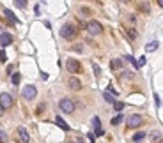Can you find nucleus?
I'll use <instances>...</instances> for the list:
<instances>
[{"label":"nucleus","mask_w":163,"mask_h":143,"mask_svg":"<svg viewBox=\"0 0 163 143\" xmlns=\"http://www.w3.org/2000/svg\"><path fill=\"white\" fill-rule=\"evenodd\" d=\"M11 43H12V35L9 32H2V34H0V46H2V48L9 46Z\"/></svg>","instance_id":"nucleus-8"},{"label":"nucleus","mask_w":163,"mask_h":143,"mask_svg":"<svg viewBox=\"0 0 163 143\" xmlns=\"http://www.w3.org/2000/svg\"><path fill=\"white\" fill-rule=\"evenodd\" d=\"M140 9H142L144 12H149V4H146V2H142V4H140Z\"/></svg>","instance_id":"nucleus-26"},{"label":"nucleus","mask_w":163,"mask_h":143,"mask_svg":"<svg viewBox=\"0 0 163 143\" xmlns=\"http://www.w3.org/2000/svg\"><path fill=\"white\" fill-rule=\"evenodd\" d=\"M144 66H146V57H140L136 60V67H144Z\"/></svg>","instance_id":"nucleus-23"},{"label":"nucleus","mask_w":163,"mask_h":143,"mask_svg":"<svg viewBox=\"0 0 163 143\" xmlns=\"http://www.w3.org/2000/svg\"><path fill=\"white\" fill-rule=\"evenodd\" d=\"M76 34H78V30H76V27L73 25V23H66L64 27L60 28V37L67 39V41L75 39V37H76Z\"/></svg>","instance_id":"nucleus-1"},{"label":"nucleus","mask_w":163,"mask_h":143,"mask_svg":"<svg viewBox=\"0 0 163 143\" xmlns=\"http://www.w3.org/2000/svg\"><path fill=\"white\" fill-rule=\"evenodd\" d=\"M87 136H89V140H91V143H94V141H96V138H94V134H92V132H89Z\"/></svg>","instance_id":"nucleus-31"},{"label":"nucleus","mask_w":163,"mask_h":143,"mask_svg":"<svg viewBox=\"0 0 163 143\" xmlns=\"http://www.w3.org/2000/svg\"><path fill=\"white\" fill-rule=\"evenodd\" d=\"M92 69H94V74H96V76H101V69H99L98 64H92Z\"/></svg>","instance_id":"nucleus-24"},{"label":"nucleus","mask_w":163,"mask_h":143,"mask_svg":"<svg viewBox=\"0 0 163 143\" xmlns=\"http://www.w3.org/2000/svg\"><path fill=\"white\" fill-rule=\"evenodd\" d=\"M55 124H57L62 131H69V126H67V122H66L62 117H55Z\"/></svg>","instance_id":"nucleus-11"},{"label":"nucleus","mask_w":163,"mask_h":143,"mask_svg":"<svg viewBox=\"0 0 163 143\" xmlns=\"http://www.w3.org/2000/svg\"><path fill=\"white\" fill-rule=\"evenodd\" d=\"M124 2H128V0H124Z\"/></svg>","instance_id":"nucleus-35"},{"label":"nucleus","mask_w":163,"mask_h":143,"mask_svg":"<svg viewBox=\"0 0 163 143\" xmlns=\"http://www.w3.org/2000/svg\"><path fill=\"white\" fill-rule=\"evenodd\" d=\"M59 106H60V110L64 111V113H73L75 111V103L71 99H62L59 103Z\"/></svg>","instance_id":"nucleus-7"},{"label":"nucleus","mask_w":163,"mask_h":143,"mask_svg":"<svg viewBox=\"0 0 163 143\" xmlns=\"http://www.w3.org/2000/svg\"><path fill=\"white\" fill-rule=\"evenodd\" d=\"M128 34H130V37H131V39H135V37H136V32L133 30V28H130V30H128Z\"/></svg>","instance_id":"nucleus-29"},{"label":"nucleus","mask_w":163,"mask_h":143,"mask_svg":"<svg viewBox=\"0 0 163 143\" xmlns=\"http://www.w3.org/2000/svg\"><path fill=\"white\" fill-rule=\"evenodd\" d=\"M144 138H146V132H136V134H133V141L138 143V141H142Z\"/></svg>","instance_id":"nucleus-17"},{"label":"nucleus","mask_w":163,"mask_h":143,"mask_svg":"<svg viewBox=\"0 0 163 143\" xmlns=\"http://www.w3.org/2000/svg\"><path fill=\"white\" fill-rule=\"evenodd\" d=\"M158 46H160V43H158V41H152V43H149L146 46V51H156Z\"/></svg>","instance_id":"nucleus-15"},{"label":"nucleus","mask_w":163,"mask_h":143,"mask_svg":"<svg viewBox=\"0 0 163 143\" xmlns=\"http://www.w3.org/2000/svg\"><path fill=\"white\" fill-rule=\"evenodd\" d=\"M154 101H156V106L160 108V104H161V103H160V95H158V94H154Z\"/></svg>","instance_id":"nucleus-30"},{"label":"nucleus","mask_w":163,"mask_h":143,"mask_svg":"<svg viewBox=\"0 0 163 143\" xmlns=\"http://www.w3.org/2000/svg\"><path fill=\"white\" fill-rule=\"evenodd\" d=\"M110 67H112V69H121V67H122V60H121V58H114V60L110 62Z\"/></svg>","instance_id":"nucleus-16"},{"label":"nucleus","mask_w":163,"mask_h":143,"mask_svg":"<svg viewBox=\"0 0 163 143\" xmlns=\"http://www.w3.org/2000/svg\"><path fill=\"white\" fill-rule=\"evenodd\" d=\"M158 6H160V7H163V0H158Z\"/></svg>","instance_id":"nucleus-34"},{"label":"nucleus","mask_w":163,"mask_h":143,"mask_svg":"<svg viewBox=\"0 0 163 143\" xmlns=\"http://www.w3.org/2000/svg\"><path fill=\"white\" fill-rule=\"evenodd\" d=\"M0 106L4 108V110H9L12 106V97H11V94H7V92H2L0 94Z\"/></svg>","instance_id":"nucleus-5"},{"label":"nucleus","mask_w":163,"mask_h":143,"mask_svg":"<svg viewBox=\"0 0 163 143\" xmlns=\"http://www.w3.org/2000/svg\"><path fill=\"white\" fill-rule=\"evenodd\" d=\"M103 97H105V101H106V103H112V104H114V103H115L114 95H112V94H110V92H103Z\"/></svg>","instance_id":"nucleus-18"},{"label":"nucleus","mask_w":163,"mask_h":143,"mask_svg":"<svg viewBox=\"0 0 163 143\" xmlns=\"http://www.w3.org/2000/svg\"><path fill=\"white\" fill-rule=\"evenodd\" d=\"M126 124H128V129H136V127H140L142 124H144V118H142V115H138V113H133V115L128 117Z\"/></svg>","instance_id":"nucleus-2"},{"label":"nucleus","mask_w":163,"mask_h":143,"mask_svg":"<svg viewBox=\"0 0 163 143\" xmlns=\"http://www.w3.org/2000/svg\"><path fill=\"white\" fill-rule=\"evenodd\" d=\"M101 30H103V27H101V23L96 21V20H91V21L87 23V32L91 34V35H98V34H101Z\"/></svg>","instance_id":"nucleus-3"},{"label":"nucleus","mask_w":163,"mask_h":143,"mask_svg":"<svg viewBox=\"0 0 163 143\" xmlns=\"http://www.w3.org/2000/svg\"><path fill=\"white\" fill-rule=\"evenodd\" d=\"M92 127H94V134H96V136H103L105 134L103 127H101V122H99L98 117H94L92 118Z\"/></svg>","instance_id":"nucleus-9"},{"label":"nucleus","mask_w":163,"mask_h":143,"mask_svg":"<svg viewBox=\"0 0 163 143\" xmlns=\"http://www.w3.org/2000/svg\"><path fill=\"white\" fill-rule=\"evenodd\" d=\"M122 118H124V117L121 115V113H119V115H115L114 118H112V126H117V124H121V122H122Z\"/></svg>","instance_id":"nucleus-20"},{"label":"nucleus","mask_w":163,"mask_h":143,"mask_svg":"<svg viewBox=\"0 0 163 143\" xmlns=\"http://www.w3.org/2000/svg\"><path fill=\"white\" fill-rule=\"evenodd\" d=\"M4 111H6V110H4V108H2V106H0V117L4 115Z\"/></svg>","instance_id":"nucleus-33"},{"label":"nucleus","mask_w":163,"mask_h":143,"mask_svg":"<svg viewBox=\"0 0 163 143\" xmlns=\"http://www.w3.org/2000/svg\"><path fill=\"white\" fill-rule=\"evenodd\" d=\"M151 140H152V143H161V132H158V131H152L151 132Z\"/></svg>","instance_id":"nucleus-13"},{"label":"nucleus","mask_w":163,"mask_h":143,"mask_svg":"<svg viewBox=\"0 0 163 143\" xmlns=\"http://www.w3.org/2000/svg\"><path fill=\"white\" fill-rule=\"evenodd\" d=\"M22 95H23V99H27V101H32L34 97L37 95V90H36V87H34V85H27V87L23 88Z\"/></svg>","instance_id":"nucleus-4"},{"label":"nucleus","mask_w":163,"mask_h":143,"mask_svg":"<svg viewBox=\"0 0 163 143\" xmlns=\"http://www.w3.org/2000/svg\"><path fill=\"white\" fill-rule=\"evenodd\" d=\"M18 136H20V141L22 143H28L30 141V136H28V132L25 127H18Z\"/></svg>","instance_id":"nucleus-10"},{"label":"nucleus","mask_w":163,"mask_h":143,"mask_svg":"<svg viewBox=\"0 0 163 143\" xmlns=\"http://www.w3.org/2000/svg\"><path fill=\"white\" fill-rule=\"evenodd\" d=\"M66 69H67L69 72H80L82 66H80V62L76 60V58H67V62H66Z\"/></svg>","instance_id":"nucleus-6"},{"label":"nucleus","mask_w":163,"mask_h":143,"mask_svg":"<svg viewBox=\"0 0 163 143\" xmlns=\"http://www.w3.org/2000/svg\"><path fill=\"white\" fill-rule=\"evenodd\" d=\"M14 4H16V7H20V9H25V7H27V0H14Z\"/></svg>","instance_id":"nucleus-21"},{"label":"nucleus","mask_w":163,"mask_h":143,"mask_svg":"<svg viewBox=\"0 0 163 143\" xmlns=\"http://www.w3.org/2000/svg\"><path fill=\"white\" fill-rule=\"evenodd\" d=\"M114 108H115L117 111H121L122 108H124V103H121V101H115V103H114Z\"/></svg>","instance_id":"nucleus-22"},{"label":"nucleus","mask_w":163,"mask_h":143,"mask_svg":"<svg viewBox=\"0 0 163 143\" xmlns=\"http://www.w3.org/2000/svg\"><path fill=\"white\" fill-rule=\"evenodd\" d=\"M0 141H2V143H7V134L2 131V129H0Z\"/></svg>","instance_id":"nucleus-25"},{"label":"nucleus","mask_w":163,"mask_h":143,"mask_svg":"<svg viewBox=\"0 0 163 143\" xmlns=\"http://www.w3.org/2000/svg\"><path fill=\"white\" fill-rule=\"evenodd\" d=\"M4 14H6V16L9 18V20H11L12 23H18V18L14 16V12H12L11 9H4Z\"/></svg>","instance_id":"nucleus-14"},{"label":"nucleus","mask_w":163,"mask_h":143,"mask_svg":"<svg viewBox=\"0 0 163 143\" xmlns=\"http://www.w3.org/2000/svg\"><path fill=\"white\" fill-rule=\"evenodd\" d=\"M124 58H126V60H128V62H131V64H133V66H135V67H136V60H135V58H133V57H131V55H128V57H124Z\"/></svg>","instance_id":"nucleus-27"},{"label":"nucleus","mask_w":163,"mask_h":143,"mask_svg":"<svg viewBox=\"0 0 163 143\" xmlns=\"http://www.w3.org/2000/svg\"><path fill=\"white\" fill-rule=\"evenodd\" d=\"M82 12H83V14H89V12H91V11H89L87 7H82Z\"/></svg>","instance_id":"nucleus-32"},{"label":"nucleus","mask_w":163,"mask_h":143,"mask_svg":"<svg viewBox=\"0 0 163 143\" xmlns=\"http://www.w3.org/2000/svg\"><path fill=\"white\" fill-rule=\"evenodd\" d=\"M6 60H7V55H6V51L2 50L0 51V62H6Z\"/></svg>","instance_id":"nucleus-28"},{"label":"nucleus","mask_w":163,"mask_h":143,"mask_svg":"<svg viewBox=\"0 0 163 143\" xmlns=\"http://www.w3.org/2000/svg\"><path fill=\"white\" fill-rule=\"evenodd\" d=\"M69 87L73 88V90H80L82 88V83H80V80H78V78H69Z\"/></svg>","instance_id":"nucleus-12"},{"label":"nucleus","mask_w":163,"mask_h":143,"mask_svg":"<svg viewBox=\"0 0 163 143\" xmlns=\"http://www.w3.org/2000/svg\"><path fill=\"white\" fill-rule=\"evenodd\" d=\"M11 80H12V85H20V81H22V76H20V72H14Z\"/></svg>","instance_id":"nucleus-19"}]
</instances>
